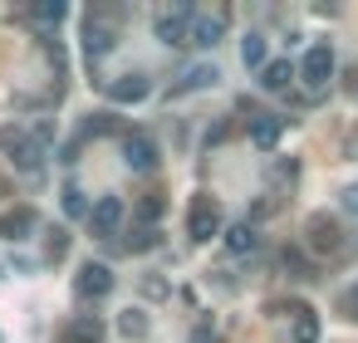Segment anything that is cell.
I'll return each mask as SVG.
<instances>
[{
	"label": "cell",
	"instance_id": "cell-20",
	"mask_svg": "<svg viewBox=\"0 0 358 343\" xmlns=\"http://www.w3.org/2000/svg\"><path fill=\"white\" fill-rule=\"evenodd\" d=\"M241 64L245 69H265V35H245L241 40Z\"/></svg>",
	"mask_w": 358,
	"mask_h": 343
},
{
	"label": "cell",
	"instance_id": "cell-21",
	"mask_svg": "<svg viewBox=\"0 0 358 343\" xmlns=\"http://www.w3.org/2000/svg\"><path fill=\"white\" fill-rule=\"evenodd\" d=\"M64 211H69V216H89V201H84V191H79L74 182L64 187Z\"/></svg>",
	"mask_w": 358,
	"mask_h": 343
},
{
	"label": "cell",
	"instance_id": "cell-13",
	"mask_svg": "<svg viewBox=\"0 0 358 343\" xmlns=\"http://www.w3.org/2000/svg\"><path fill=\"white\" fill-rule=\"evenodd\" d=\"M280 133H285V118H275V113H260V118L250 123V143H255L260 152H270V147L280 143Z\"/></svg>",
	"mask_w": 358,
	"mask_h": 343
},
{
	"label": "cell",
	"instance_id": "cell-2",
	"mask_svg": "<svg viewBox=\"0 0 358 343\" xmlns=\"http://www.w3.org/2000/svg\"><path fill=\"white\" fill-rule=\"evenodd\" d=\"M304 235H309V250H314V255L343 250V231H338V221H334L329 211H314V216L304 221Z\"/></svg>",
	"mask_w": 358,
	"mask_h": 343
},
{
	"label": "cell",
	"instance_id": "cell-19",
	"mask_svg": "<svg viewBox=\"0 0 358 343\" xmlns=\"http://www.w3.org/2000/svg\"><path fill=\"white\" fill-rule=\"evenodd\" d=\"M294 343H319V319H314V309H294Z\"/></svg>",
	"mask_w": 358,
	"mask_h": 343
},
{
	"label": "cell",
	"instance_id": "cell-12",
	"mask_svg": "<svg viewBox=\"0 0 358 343\" xmlns=\"http://www.w3.org/2000/svg\"><path fill=\"white\" fill-rule=\"evenodd\" d=\"M30 231H35V211H30V206L0 211V235H6V240H25Z\"/></svg>",
	"mask_w": 358,
	"mask_h": 343
},
{
	"label": "cell",
	"instance_id": "cell-11",
	"mask_svg": "<svg viewBox=\"0 0 358 343\" xmlns=\"http://www.w3.org/2000/svg\"><path fill=\"white\" fill-rule=\"evenodd\" d=\"M148 94H152V79L148 74H123V79L108 84V98L113 103H143Z\"/></svg>",
	"mask_w": 358,
	"mask_h": 343
},
{
	"label": "cell",
	"instance_id": "cell-22",
	"mask_svg": "<svg viewBox=\"0 0 358 343\" xmlns=\"http://www.w3.org/2000/svg\"><path fill=\"white\" fill-rule=\"evenodd\" d=\"M35 20H45V25H59V20H64V6H59V0H50V6H35Z\"/></svg>",
	"mask_w": 358,
	"mask_h": 343
},
{
	"label": "cell",
	"instance_id": "cell-28",
	"mask_svg": "<svg viewBox=\"0 0 358 343\" xmlns=\"http://www.w3.org/2000/svg\"><path fill=\"white\" fill-rule=\"evenodd\" d=\"M192 343H211V328H206V323H201V328H196V333H192Z\"/></svg>",
	"mask_w": 358,
	"mask_h": 343
},
{
	"label": "cell",
	"instance_id": "cell-8",
	"mask_svg": "<svg viewBox=\"0 0 358 343\" xmlns=\"http://www.w3.org/2000/svg\"><path fill=\"white\" fill-rule=\"evenodd\" d=\"M74 289H79V299H103V294L113 289V270H108V265H99V260H89V265L79 270Z\"/></svg>",
	"mask_w": 358,
	"mask_h": 343
},
{
	"label": "cell",
	"instance_id": "cell-15",
	"mask_svg": "<svg viewBox=\"0 0 358 343\" xmlns=\"http://www.w3.org/2000/svg\"><path fill=\"white\" fill-rule=\"evenodd\" d=\"M216 79H221V74H216L211 64H196V69H192L182 84H172V98H182V94H196V89H216Z\"/></svg>",
	"mask_w": 358,
	"mask_h": 343
},
{
	"label": "cell",
	"instance_id": "cell-10",
	"mask_svg": "<svg viewBox=\"0 0 358 343\" xmlns=\"http://www.w3.org/2000/svg\"><path fill=\"white\" fill-rule=\"evenodd\" d=\"M221 35H226V10H221V15H192L187 45H201V50H211V45H221Z\"/></svg>",
	"mask_w": 358,
	"mask_h": 343
},
{
	"label": "cell",
	"instance_id": "cell-5",
	"mask_svg": "<svg viewBox=\"0 0 358 343\" xmlns=\"http://www.w3.org/2000/svg\"><path fill=\"white\" fill-rule=\"evenodd\" d=\"M299 79H304L309 89H324V84L334 79V50H329V45H309V54H304V64H299Z\"/></svg>",
	"mask_w": 358,
	"mask_h": 343
},
{
	"label": "cell",
	"instance_id": "cell-6",
	"mask_svg": "<svg viewBox=\"0 0 358 343\" xmlns=\"http://www.w3.org/2000/svg\"><path fill=\"white\" fill-rule=\"evenodd\" d=\"M187 30H192V6H177V10H162L157 15V40L172 50V45H187Z\"/></svg>",
	"mask_w": 358,
	"mask_h": 343
},
{
	"label": "cell",
	"instance_id": "cell-24",
	"mask_svg": "<svg viewBox=\"0 0 358 343\" xmlns=\"http://www.w3.org/2000/svg\"><path fill=\"white\" fill-rule=\"evenodd\" d=\"M138 216H143V221H157V216H162V201H157V196H148V201H143V211H138Z\"/></svg>",
	"mask_w": 358,
	"mask_h": 343
},
{
	"label": "cell",
	"instance_id": "cell-1",
	"mask_svg": "<svg viewBox=\"0 0 358 343\" xmlns=\"http://www.w3.org/2000/svg\"><path fill=\"white\" fill-rule=\"evenodd\" d=\"M0 152H6L20 172H40V157H45V152H40V143H35V138H25L20 128H0Z\"/></svg>",
	"mask_w": 358,
	"mask_h": 343
},
{
	"label": "cell",
	"instance_id": "cell-27",
	"mask_svg": "<svg viewBox=\"0 0 358 343\" xmlns=\"http://www.w3.org/2000/svg\"><path fill=\"white\" fill-rule=\"evenodd\" d=\"M64 245H69V235H64V231H55V235H50V255H64Z\"/></svg>",
	"mask_w": 358,
	"mask_h": 343
},
{
	"label": "cell",
	"instance_id": "cell-14",
	"mask_svg": "<svg viewBox=\"0 0 358 343\" xmlns=\"http://www.w3.org/2000/svg\"><path fill=\"white\" fill-rule=\"evenodd\" d=\"M289 79H294L289 59H275V64H265V69H260V89H265V94H285V89H289Z\"/></svg>",
	"mask_w": 358,
	"mask_h": 343
},
{
	"label": "cell",
	"instance_id": "cell-25",
	"mask_svg": "<svg viewBox=\"0 0 358 343\" xmlns=\"http://www.w3.org/2000/svg\"><path fill=\"white\" fill-rule=\"evenodd\" d=\"M343 211L358 216V187H343Z\"/></svg>",
	"mask_w": 358,
	"mask_h": 343
},
{
	"label": "cell",
	"instance_id": "cell-17",
	"mask_svg": "<svg viewBox=\"0 0 358 343\" xmlns=\"http://www.w3.org/2000/svg\"><path fill=\"white\" fill-rule=\"evenodd\" d=\"M64 343H103V323H99L94 314H79V319L69 323V333H64Z\"/></svg>",
	"mask_w": 358,
	"mask_h": 343
},
{
	"label": "cell",
	"instance_id": "cell-9",
	"mask_svg": "<svg viewBox=\"0 0 358 343\" xmlns=\"http://www.w3.org/2000/svg\"><path fill=\"white\" fill-rule=\"evenodd\" d=\"M123 162H128L133 172H152V167H157V143H152L148 133L123 138Z\"/></svg>",
	"mask_w": 358,
	"mask_h": 343
},
{
	"label": "cell",
	"instance_id": "cell-26",
	"mask_svg": "<svg viewBox=\"0 0 358 343\" xmlns=\"http://www.w3.org/2000/svg\"><path fill=\"white\" fill-rule=\"evenodd\" d=\"M343 314H348V319H358V284L343 294Z\"/></svg>",
	"mask_w": 358,
	"mask_h": 343
},
{
	"label": "cell",
	"instance_id": "cell-4",
	"mask_svg": "<svg viewBox=\"0 0 358 343\" xmlns=\"http://www.w3.org/2000/svg\"><path fill=\"white\" fill-rule=\"evenodd\" d=\"M118 50V30L103 20V15H89L84 20V54L89 59H103V54H113Z\"/></svg>",
	"mask_w": 358,
	"mask_h": 343
},
{
	"label": "cell",
	"instance_id": "cell-18",
	"mask_svg": "<svg viewBox=\"0 0 358 343\" xmlns=\"http://www.w3.org/2000/svg\"><path fill=\"white\" fill-rule=\"evenodd\" d=\"M118 333H123V338H148V333H152V319H148L143 309H123V314H118Z\"/></svg>",
	"mask_w": 358,
	"mask_h": 343
},
{
	"label": "cell",
	"instance_id": "cell-16",
	"mask_svg": "<svg viewBox=\"0 0 358 343\" xmlns=\"http://www.w3.org/2000/svg\"><path fill=\"white\" fill-rule=\"evenodd\" d=\"M255 245H260V231H255L250 221H241V226L226 231V250H231V255H250Z\"/></svg>",
	"mask_w": 358,
	"mask_h": 343
},
{
	"label": "cell",
	"instance_id": "cell-3",
	"mask_svg": "<svg viewBox=\"0 0 358 343\" xmlns=\"http://www.w3.org/2000/svg\"><path fill=\"white\" fill-rule=\"evenodd\" d=\"M187 235H192L196 245H201V240H211V235H221V211H216V201H211V196H196V201H192Z\"/></svg>",
	"mask_w": 358,
	"mask_h": 343
},
{
	"label": "cell",
	"instance_id": "cell-23",
	"mask_svg": "<svg viewBox=\"0 0 358 343\" xmlns=\"http://www.w3.org/2000/svg\"><path fill=\"white\" fill-rule=\"evenodd\" d=\"M152 245H157V231H152V226H148V231H138V235L128 240V250H152Z\"/></svg>",
	"mask_w": 358,
	"mask_h": 343
},
{
	"label": "cell",
	"instance_id": "cell-7",
	"mask_svg": "<svg viewBox=\"0 0 358 343\" xmlns=\"http://www.w3.org/2000/svg\"><path fill=\"white\" fill-rule=\"evenodd\" d=\"M89 226H94V235H118V226H123V201H118V196H99V201L89 206Z\"/></svg>",
	"mask_w": 358,
	"mask_h": 343
}]
</instances>
